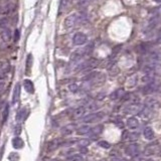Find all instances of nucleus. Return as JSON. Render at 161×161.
I'll return each mask as SVG.
<instances>
[{
    "label": "nucleus",
    "instance_id": "9",
    "mask_svg": "<svg viewBox=\"0 0 161 161\" xmlns=\"http://www.w3.org/2000/svg\"><path fill=\"white\" fill-rule=\"evenodd\" d=\"M158 89H159V83L156 81L154 83L145 85V87L143 88V93L145 95H150V94H153L154 92H156Z\"/></svg>",
    "mask_w": 161,
    "mask_h": 161
},
{
    "label": "nucleus",
    "instance_id": "12",
    "mask_svg": "<svg viewBox=\"0 0 161 161\" xmlns=\"http://www.w3.org/2000/svg\"><path fill=\"white\" fill-rule=\"evenodd\" d=\"M145 106L152 111V110L159 108V103L158 101L153 99V98H148V99H146V102H145Z\"/></svg>",
    "mask_w": 161,
    "mask_h": 161
},
{
    "label": "nucleus",
    "instance_id": "45",
    "mask_svg": "<svg viewBox=\"0 0 161 161\" xmlns=\"http://www.w3.org/2000/svg\"><path fill=\"white\" fill-rule=\"evenodd\" d=\"M128 134H129V131H123L122 133V140H128Z\"/></svg>",
    "mask_w": 161,
    "mask_h": 161
},
{
    "label": "nucleus",
    "instance_id": "22",
    "mask_svg": "<svg viewBox=\"0 0 161 161\" xmlns=\"http://www.w3.org/2000/svg\"><path fill=\"white\" fill-rule=\"evenodd\" d=\"M91 128L89 125H83V126H80L79 128H77V134L78 135H86L88 133H90L91 132Z\"/></svg>",
    "mask_w": 161,
    "mask_h": 161
},
{
    "label": "nucleus",
    "instance_id": "17",
    "mask_svg": "<svg viewBox=\"0 0 161 161\" xmlns=\"http://www.w3.org/2000/svg\"><path fill=\"white\" fill-rule=\"evenodd\" d=\"M12 146H13V148H15V149H21V148L24 146V142L20 137L15 136L12 139Z\"/></svg>",
    "mask_w": 161,
    "mask_h": 161
},
{
    "label": "nucleus",
    "instance_id": "3",
    "mask_svg": "<svg viewBox=\"0 0 161 161\" xmlns=\"http://www.w3.org/2000/svg\"><path fill=\"white\" fill-rule=\"evenodd\" d=\"M92 47H93V45H89L86 47H84V49L75 50V52H72V55H71V62H78L79 61H81L85 55H89L90 52H92Z\"/></svg>",
    "mask_w": 161,
    "mask_h": 161
},
{
    "label": "nucleus",
    "instance_id": "46",
    "mask_svg": "<svg viewBox=\"0 0 161 161\" xmlns=\"http://www.w3.org/2000/svg\"><path fill=\"white\" fill-rule=\"evenodd\" d=\"M115 124L118 126V127H120V128H123V123H122V121L121 120H117V121H115Z\"/></svg>",
    "mask_w": 161,
    "mask_h": 161
},
{
    "label": "nucleus",
    "instance_id": "4",
    "mask_svg": "<svg viewBox=\"0 0 161 161\" xmlns=\"http://www.w3.org/2000/svg\"><path fill=\"white\" fill-rule=\"evenodd\" d=\"M144 155L146 156H160L161 157V146L157 143H150L144 149Z\"/></svg>",
    "mask_w": 161,
    "mask_h": 161
},
{
    "label": "nucleus",
    "instance_id": "50",
    "mask_svg": "<svg viewBox=\"0 0 161 161\" xmlns=\"http://www.w3.org/2000/svg\"><path fill=\"white\" fill-rule=\"evenodd\" d=\"M156 43H159V45H161V32L159 33L158 37H157V39H156Z\"/></svg>",
    "mask_w": 161,
    "mask_h": 161
},
{
    "label": "nucleus",
    "instance_id": "18",
    "mask_svg": "<svg viewBox=\"0 0 161 161\" xmlns=\"http://www.w3.org/2000/svg\"><path fill=\"white\" fill-rule=\"evenodd\" d=\"M143 135H144V137L146 140H153L154 137H155V135H154V131H153V129L151 128V127H146L144 129V131H143Z\"/></svg>",
    "mask_w": 161,
    "mask_h": 161
},
{
    "label": "nucleus",
    "instance_id": "49",
    "mask_svg": "<svg viewBox=\"0 0 161 161\" xmlns=\"http://www.w3.org/2000/svg\"><path fill=\"white\" fill-rule=\"evenodd\" d=\"M4 88H5V84L3 83L2 81H0V93H1L3 90H4Z\"/></svg>",
    "mask_w": 161,
    "mask_h": 161
},
{
    "label": "nucleus",
    "instance_id": "10",
    "mask_svg": "<svg viewBox=\"0 0 161 161\" xmlns=\"http://www.w3.org/2000/svg\"><path fill=\"white\" fill-rule=\"evenodd\" d=\"M141 109H139L138 105H134V104H131L129 106H126L124 109H123V112L127 115H133V114H137V113L140 112Z\"/></svg>",
    "mask_w": 161,
    "mask_h": 161
},
{
    "label": "nucleus",
    "instance_id": "44",
    "mask_svg": "<svg viewBox=\"0 0 161 161\" xmlns=\"http://www.w3.org/2000/svg\"><path fill=\"white\" fill-rule=\"evenodd\" d=\"M19 37H20V33H19V30L18 29H15L14 31V42H16L19 40Z\"/></svg>",
    "mask_w": 161,
    "mask_h": 161
},
{
    "label": "nucleus",
    "instance_id": "28",
    "mask_svg": "<svg viewBox=\"0 0 161 161\" xmlns=\"http://www.w3.org/2000/svg\"><path fill=\"white\" fill-rule=\"evenodd\" d=\"M140 137V134L138 132H129L128 134V140L130 141H136Z\"/></svg>",
    "mask_w": 161,
    "mask_h": 161
},
{
    "label": "nucleus",
    "instance_id": "54",
    "mask_svg": "<svg viewBox=\"0 0 161 161\" xmlns=\"http://www.w3.org/2000/svg\"><path fill=\"white\" fill-rule=\"evenodd\" d=\"M0 68H1V64H0Z\"/></svg>",
    "mask_w": 161,
    "mask_h": 161
},
{
    "label": "nucleus",
    "instance_id": "33",
    "mask_svg": "<svg viewBox=\"0 0 161 161\" xmlns=\"http://www.w3.org/2000/svg\"><path fill=\"white\" fill-rule=\"evenodd\" d=\"M8 160L9 161H18L19 160V154L16 152H11L8 155Z\"/></svg>",
    "mask_w": 161,
    "mask_h": 161
},
{
    "label": "nucleus",
    "instance_id": "14",
    "mask_svg": "<svg viewBox=\"0 0 161 161\" xmlns=\"http://www.w3.org/2000/svg\"><path fill=\"white\" fill-rule=\"evenodd\" d=\"M62 145V141L59 140V139H55V140L50 141L49 145H47V151L49 152H52V151L55 150L56 148L59 147Z\"/></svg>",
    "mask_w": 161,
    "mask_h": 161
},
{
    "label": "nucleus",
    "instance_id": "47",
    "mask_svg": "<svg viewBox=\"0 0 161 161\" xmlns=\"http://www.w3.org/2000/svg\"><path fill=\"white\" fill-rule=\"evenodd\" d=\"M5 13H7V12H6L5 7H3V6H0V15H1V14H5Z\"/></svg>",
    "mask_w": 161,
    "mask_h": 161
},
{
    "label": "nucleus",
    "instance_id": "21",
    "mask_svg": "<svg viewBox=\"0 0 161 161\" xmlns=\"http://www.w3.org/2000/svg\"><path fill=\"white\" fill-rule=\"evenodd\" d=\"M19 95H20V85L16 84V86L14 88V92H13V96H12V104L15 105L17 103L18 99H19Z\"/></svg>",
    "mask_w": 161,
    "mask_h": 161
},
{
    "label": "nucleus",
    "instance_id": "16",
    "mask_svg": "<svg viewBox=\"0 0 161 161\" xmlns=\"http://www.w3.org/2000/svg\"><path fill=\"white\" fill-rule=\"evenodd\" d=\"M23 88L28 94H33L34 93V86L33 83L30 80H24L23 81Z\"/></svg>",
    "mask_w": 161,
    "mask_h": 161
},
{
    "label": "nucleus",
    "instance_id": "39",
    "mask_svg": "<svg viewBox=\"0 0 161 161\" xmlns=\"http://www.w3.org/2000/svg\"><path fill=\"white\" fill-rule=\"evenodd\" d=\"M151 13H152V16H158V17H160V15H161V6L154 8L153 10L151 11Z\"/></svg>",
    "mask_w": 161,
    "mask_h": 161
},
{
    "label": "nucleus",
    "instance_id": "23",
    "mask_svg": "<svg viewBox=\"0 0 161 161\" xmlns=\"http://www.w3.org/2000/svg\"><path fill=\"white\" fill-rule=\"evenodd\" d=\"M1 37H2V39L4 40L5 42H10V40H11V37H12V32H11V30L9 29V28H5V29L2 31Z\"/></svg>",
    "mask_w": 161,
    "mask_h": 161
},
{
    "label": "nucleus",
    "instance_id": "13",
    "mask_svg": "<svg viewBox=\"0 0 161 161\" xmlns=\"http://www.w3.org/2000/svg\"><path fill=\"white\" fill-rule=\"evenodd\" d=\"M126 125H127V127L129 129H131V130H135V129L138 128L139 122H138V120L136 118L131 117V118H128L127 122H126Z\"/></svg>",
    "mask_w": 161,
    "mask_h": 161
},
{
    "label": "nucleus",
    "instance_id": "2",
    "mask_svg": "<svg viewBox=\"0 0 161 161\" xmlns=\"http://www.w3.org/2000/svg\"><path fill=\"white\" fill-rule=\"evenodd\" d=\"M143 72L145 75H161V65L159 64V62H149V64L144 65Z\"/></svg>",
    "mask_w": 161,
    "mask_h": 161
},
{
    "label": "nucleus",
    "instance_id": "8",
    "mask_svg": "<svg viewBox=\"0 0 161 161\" xmlns=\"http://www.w3.org/2000/svg\"><path fill=\"white\" fill-rule=\"evenodd\" d=\"M103 118H104V113H92V114L84 117L83 122L84 123H93V122L100 121V120Z\"/></svg>",
    "mask_w": 161,
    "mask_h": 161
},
{
    "label": "nucleus",
    "instance_id": "11",
    "mask_svg": "<svg viewBox=\"0 0 161 161\" xmlns=\"http://www.w3.org/2000/svg\"><path fill=\"white\" fill-rule=\"evenodd\" d=\"M149 58L152 62H161V49H153L150 52Z\"/></svg>",
    "mask_w": 161,
    "mask_h": 161
},
{
    "label": "nucleus",
    "instance_id": "53",
    "mask_svg": "<svg viewBox=\"0 0 161 161\" xmlns=\"http://www.w3.org/2000/svg\"><path fill=\"white\" fill-rule=\"evenodd\" d=\"M143 161H153L152 159H147V160H143Z\"/></svg>",
    "mask_w": 161,
    "mask_h": 161
},
{
    "label": "nucleus",
    "instance_id": "51",
    "mask_svg": "<svg viewBox=\"0 0 161 161\" xmlns=\"http://www.w3.org/2000/svg\"><path fill=\"white\" fill-rule=\"evenodd\" d=\"M81 152L82 153H87L88 152V149L86 147H81Z\"/></svg>",
    "mask_w": 161,
    "mask_h": 161
},
{
    "label": "nucleus",
    "instance_id": "34",
    "mask_svg": "<svg viewBox=\"0 0 161 161\" xmlns=\"http://www.w3.org/2000/svg\"><path fill=\"white\" fill-rule=\"evenodd\" d=\"M98 75H99V74L98 72H91V74L89 75H87L86 77H84L83 78V81H91V80H94L95 78H97Z\"/></svg>",
    "mask_w": 161,
    "mask_h": 161
},
{
    "label": "nucleus",
    "instance_id": "25",
    "mask_svg": "<svg viewBox=\"0 0 161 161\" xmlns=\"http://www.w3.org/2000/svg\"><path fill=\"white\" fill-rule=\"evenodd\" d=\"M74 131H75V126L72 124H69L67 126H65V127L62 129V133L64 135H69V134H72Z\"/></svg>",
    "mask_w": 161,
    "mask_h": 161
},
{
    "label": "nucleus",
    "instance_id": "40",
    "mask_svg": "<svg viewBox=\"0 0 161 161\" xmlns=\"http://www.w3.org/2000/svg\"><path fill=\"white\" fill-rule=\"evenodd\" d=\"M32 55H27V59H26V68L27 69H30L31 65H32Z\"/></svg>",
    "mask_w": 161,
    "mask_h": 161
},
{
    "label": "nucleus",
    "instance_id": "1",
    "mask_svg": "<svg viewBox=\"0 0 161 161\" xmlns=\"http://www.w3.org/2000/svg\"><path fill=\"white\" fill-rule=\"evenodd\" d=\"M89 17L86 12H77V13H72L65 19V26L67 28H72L77 25H83L88 22Z\"/></svg>",
    "mask_w": 161,
    "mask_h": 161
},
{
    "label": "nucleus",
    "instance_id": "29",
    "mask_svg": "<svg viewBox=\"0 0 161 161\" xmlns=\"http://www.w3.org/2000/svg\"><path fill=\"white\" fill-rule=\"evenodd\" d=\"M102 130H103L102 125L96 126V127H95V128H92V129H91V133L93 134V136H97V135H99V134L102 133Z\"/></svg>",
    "mask_w": 161,
    "mask_h": 161
},
{
    "label": "nucleus",
    "instance_id": "37",
    "mask_svg": "<svg viewBox=\"0 0 161 161\" xmlns=\"http://www.w3.org/2000/svg\"><path fill=\"white\" fill-rule=\"evenodd\" d=\"M78 144L80 145L81 147H87L88 145L90 144V140L89 139H81V140L78 141Z\"/></svg>",
    "mask_w": 161,
    "mask_h": 161
},
{
    "label": "nucleus",
    "instance_id": "19",
    "mask_svg": "<svg viewBox=\"0 0 161 161\" xmlns=\"http://www.w3.org/2000/svg\"><path fill=\"white\" fill-rule=\"evenodd\" d=\"M85 113H86V108L83 106L79 107V108L75 109L74 113H72V118L79 119V118H81V117H83V115H85Z\"/></svg>",
    "mask_w": 161,
    "mask_h": 161
},
{
    "label": "nucleus",
    "instance_id": "35",
    "mask_svg": "<svg viewBox=\"0 0 161 161\" xmlns=\"http://www.w3.org/2000/svg\"><path fill=\"white\" fill-rule=\"evenodd\" d=\"M7 25H8V19H7V18H6V17L0 18V28L5 29V28H7Z\"/></svg>",
    "mask_w": 161,
    "mask_h": 161
},
{
    "label": "nucleus",
    "instance_id": "6",
    "mask_svg": "<svg viewBox=\"0 0 161 161\" xmlns=\"http://www.w3.org/2000/svg\"><path fill=\"white\" fill-rule=\"evenodd\" d=\"M139 152H140V146L137 143H131L125 148V154L129 155L131 157H136L138 156Z\"/></svg>",
    "mask_w": 161,
    "mask_h": 161
},
{
    "label": "nucleus",
    "instance_id": "48",
    "mask_svg": "<svg viewBox=\"0 0 161 161\" xmlns=\"http://www.w3.org/2000/svg\"><path fill=\"white\" fill-rule=\"evenodd\" d=\"M111 161H127L126 159H122V158H119V157H112Z\"/></svg>",
    "mask_w": 161,
    "mask_h": 161
},
{
    "label": "nucleus",
    "instance_id": "26",
    "mask_svg": "<svg viewBox=\"0 0 161 161\" xmlns=\"http://www.w3.org/2000/svg\"><path fill=\"white\" fill-rule=\"evenodd\" d=\"M71 2V0H62L61 2V6H59V13L64 12L65 9L69 7V4Z\"/></svg>",
    "mask_w": 161,
    "mask_h": 161
},
{
    "label": "nucleus",
    "instance_id": "15",
    "mask_svg": "<svg viewBox=\"0 0 161 161\" xmlns=\"http://www.w3.org/2000/svg\"><path fill=\"white\" fill-rule=\"evenodd\" d=\"M124 90L123 89H118L114 91L111 95H110V99L113 100V101H116V100H119V99H122L123 97H124Z\"/></svg>",
    "mask_w": 161,
    "mask_h": 161
},
{
    "label": "nucleus",
    "instance_id": "36",
    "mask_svg": "<svg viewBox=\"0 0 161 161\" xmlns=\"http://www.w3.org/2000/svg\"><path fill=\"white\" fill-rule=\"evenodd\" d=\"M136 82H137V77L136 75H134V77H132L130 80L128 81V88H133L136 86Z\"/></svg>",
    "mask_w": 161,
    "mask_h": 161
},
{
    "label": "nucleus",
    "instance_id": "42",
    "mask_svg": "<svg viewBox=\"0 0 161 161\" xmlns=\"http://www.w3.org/2000/svg\"><path fill=\"white\" fill-rule=\"evenodd\" d=\"M72 161H84V158H83V156L77 154V155H74L72 157Z\"/></svg>",
    "mask_w": 161,
    "mask_h": 161
},
{
    "label": "nucleus",
    "instance_id": "20",
    "mask_svg": "<svg viewBox=\"0 0 161 161\" xmlns=\"http://www.w3.org/2000/svg\"><path fill=\"white\" fill-rule=\"evenodd\" d=\"M138 114L140 115V117H142V118L149 119L151 117V114H152V111H151L149 108H147V107L145 106V107H143V108H141L140 112H139Z\"/></svg>",
    "mask_w": 161,
    "mask_h": 161
},
{
    "label": "nucleus",
    "instance_id": "5",
    "mask_svg": "<svg viewBox=\"0 0 161 161\" xmlns=\"http://www.w3.org/2000/svg\"><path fill=\"white\" fill-rule=\"evenodd\" d=\"M99 61L96 59H89L88 61L82 62V64L79 65L75 71H87V69H91L96 68L98 65H99Z\"/></svg>",
    "mask_w": 161,
    "mask_h": 161
},
{
    "label": "nucleus",
    "instance_id": "24",
    "mask_svg": "<svg viewBox=\"0 0 161 161\" xmlns=\"http://www.w3.org/2000/svg\"><path fill=\"white\" fill-rule=\"evenodd\" d=\"M141 82H142V83H144L145 85L154 83V82H156L155 75H144L143 77L141 78Z\"/></svg>",
    "mask_w": 161,
    "mask_h": 161
},
{
    "label": "nucleus",
    "instance_id": "27",
    "mask_svg": "<svg viewBox=\"0 0 161 161\" xmlns=\"http://www.w3.org/2000/svg\"><path fill=\"white\" fill-rule=\"evenodd\" d=\"M9 116V105L7 104V105H5L4 107V110H3V113H2V122L5 123L6 120H7Z\"/></svg>",
    "mask_w": 161,
    "mask_h": 161
},
{
    "label": "nucleus",
    "instance_id": "41",
    "mask_svg": "<svg viewBox=\"0 0 161 161\" xmlns=\"http://www.w3.org/2000/svg\"><path fill=\"white\" fill-rule=\"evenodd\" d=\"M20 133H21V126L20 125H16V126H15V129H14L15 136H18Z\"/></svg>",
    "mask_w": 161,
    "mask_h": 161
},
{
    "label": "nucleus",
    "instance_id": "31",
    "mask_svg": "<svg viewBox=\"0 0 161 161\" xmlns=\"http://www.w3.org/2000/svg\"><path fill=\"white\" fill-rule=\"evenodd\" d=\"M25 110L24 108H22L21 110H19V112H18V114L16 116V121L17 122H20V121H23V120L25 119V117H24V114H25Z\"/></svg>",
    "mask_w": 161,
    "mask_h": 161
},
{
    "label": "nucleus",
    "instance_id": "32",
    "mask_svg": "<svg viewBox=\"0 0 161 161\" xmlns=\"http://www.w3.org/2000/svg\"><path fill=\"white\" fill-rule=\"evenodd\" d=\"M92 1L93 0H78V5H79V7L84 8L89 5Z\"/></svg>",
    "mask_w": 161,
    "mask_h": 161
},
{
    "label": "nucleus",
    "instance_id": "52",
    "mask_svg": "<svg viewBox=\"0 0 161 161\" xmlns=\"http://www.w3.org/2000/svg\"><path fill=\"white\" fill-rule=\"evenodd\" d=\"M155 2H157V3H161V0H154Z\"/></svg>",
    "mask_w": 161,
    "mask_h": 161
},
{
    "label": "nucleus",
    "instance_id": "30",
    "mask_svg": "<svg viewBox=\"0 0 161 161\" xmlns=\"http://www.w3.org/2000/svg\"><path fill=\"white\" fill-rule=\"evenodd\" d=\"M98 146L103 148V149H110V148H111V144H110L109 142H107V141L101 140V141L98 142Z\"/></svg>",
    "mask_w": 161,
    "mask_h": 161
},
{
    "label": "nucleus",
    "instance_id": "38",
    "mask_svg": "<svg viewBox=\"0 0 161 161\" xmlns=\"http://www.w3.org/2000/svg\"><path fill=\"white\" fill-rule=\"evenodd\" d=\"M69 90L71 91L72 93H78L79 91V86L75 83H72L69 86Z\"/></svg>",
    "mask_w": 161,
    "mask_h": 161
},
{
    "label": "nucleus",
    "instance_id": "43",
    "mask_svg": "<svg viewBox=\"0 0 161 161\" xmlns=\"http://www.w3.org/2000/svg\"><path fill=\"white\" fill-rule=\"evenodd\" d=\"M5 78H6V72L1 67V68H0V81L4 80Z\"/></svg>",
    "mask_w": 161,
    "mask_h": 161
},
{
    "label": "nucleus",
    "instance_id": "7",
    "mask_svg": "<svg viewBox=\"0 0 161 161\" xmlns=\"http://www.w3.org/2000/svg\"><path fill=\"white\" fill-rule=\"evenodd\" d=\"M88 37L83 32H77L72 37V43L75 45H83L87 42Z\"/></svg>",
    "mask_w": 161,
    "mask_h": 161
}]
</instances>
